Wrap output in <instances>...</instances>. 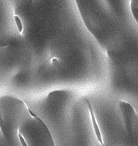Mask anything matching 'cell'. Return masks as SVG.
<instances>
[{
  "instance_id": "cell-1",
  "label": "cell",
  "mask_w": 138,
  "mask_h": 146,
  "mask_svg": "<svg viewBox=\"0 0 138 146\" xmlns=\"http://www.w3.org/2000/svg\"><path fill=\"white\" fill-rule=\"evenodd\" d=\"M119 107L126 130L130 134H132L137 125V114L131 104L127 101L121 100Z\"/></svg>"
},
{
  "instance_id": "cell-2",
  "label": "cell",
  "mask_w": 138,
  "mask_h": 146,
  "mask_svg": "<svg viewBox=\"0 0 138 146\" xmlns=\"http://www.w3.org/2000/svg\"><path fill=\"white\" fill-rule=\"evenodd\" d=\"M85 101L87 104V107H88L89 114H90V120H91L92 126H93V131H94V134H95L96 138V139L98 140V143L101 145V146H105L104 143L102 131H101L100 127H99V125H98V120H97L96 117L95 112H94V110H93V107H92L91 104H90V101L88 99H87V98H85Z\"/></svg>"
},
{
  "instance_id": "cell-3",
  "label": "cell",
  "mask_w": 138,
  "mask_h": 146,
  "mask_svg": "<svg viewBox=\"0 0 138 146\" xmlns=\"http://www.w3.org/2000/svg\"><path fill=\"white\" fill-rule=\"evenodd\" d=\"M138 2L137 1H131L130 2V7L132 13L133 17L135 18V21L138 22Z\"/></svg>"
},
{
  "instance_id": "cell-4",
  "label": "cell",
  "mask_w": 138,
  "mask_h": 146,
  "mask_svg": "<svg viewBox=\"0 0 138 146\" xmlns=\"http://www.w3.org/2000/svg\"><path fill=\"white\" fill-rule=\"evenodd\" d=\"M13 18L15 23H16V27H17L18 32H19V34H22L23 29H24V26H23V23L22 21H21V19H20L19 16L16 15V14H14L13 15Z\"/></svg>"
},
{
  "instance_id": "cell-5",
  "label": "cell",
  "mask_w": 138,
  "mask_h": 146,
  "mask_svg": "<svg viewBox=\"0 0 138 146\" xmlns=\"http://www.w3.org/2000/svg\"><path fill=\"white\" fill-rule=\"evenodd\" d=\"M18 139H19V143H20L21 146H28L27 143L26 142V139L24 137V136L21 134V133L20 132V130L18 131Z\"/></svg>"
},
{
  "instance_id": "cell-6",
  "label": "cell",
  "mask_w": 138,
  "mask_h": 146,
  "mask_svg": "<svg viewBox=\"0 0 138 146\" xmlns=\"http://www.w3.org/2000/svg\"><path fill=\"white\" fill-rule=\"evenodd\" d=\"M53 146H56V145H55V143H54V144H53Z\"/></svg>"
}]
</instances>
